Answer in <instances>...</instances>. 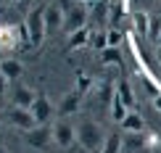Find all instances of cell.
I'll list each match as a JSON object with an SVG mask.
<instances>
[{
	"instance_id": "cell-1",
	"label": "cell",
	"mask_w": 161,
	"mask_h": 153,
	"mask_svg": "<svg viewBox=\"0 0 161 153\" xmlns=\"http://www.w3.org/2000/svg\"><path fill=\"white\" fill-rule=\"evenodd\" d=\"M77 137H79V143H82L87 150H98L100 143H103L100 127H98L95 122H82V124H79V129H77Z\"/></svg>"
},
{
	"instance_id": "cell-2",
	"label": "cell",
	"mask_w": 161,
	"mask_h": 153,
	"mask_svg": "<svg viewBox=\"0 0 161 153\" xmlns=\"http://www.w3.org/2000/svg\"><path fill=\"white\" fill-rule=\"evenodd\" d=\"M45 32H48V26H45V11H32L29 16H26V35H29V42L40 45L42 37H45Z\"/></svg>"
},
{
	"instance_id": "cell-3",
	"label": "cell",
	"mask_w": 161,
	"mask_h": 153,
	"mask_svg": "<svg viewBox=\"0 0 161 153\" xmlns=\"http://www.w3.org/2000/svg\"><path fill=\"white\" fill-rule=\"evenodd\" d=\"M5 116H8V122L13 124V127H19V129L32 132V129L37 127V119H35V114H32L29 108H19V106H13Z\"/></svg>"
},
{
	"instance_id": "cell-4",
	"label": "cell",
	"mask_w": 161,
	"mask_h": 153,
	"mask_svg": "<svg viewBox=\"0 0 161 153\" xmlns=\"http://www.w3.org/2000/svg\"><path fill=\"white\" fill-rule=\"evenodd\" d=\"M8 95H11V103L19 106V108H32V103L37 101V95L26 85H16L13 90H8Z\"/></svg>"
},
{
	"instance_id": "cell-5",
	"label": "cell",
	"mask_w": 161,
	"mask_h": 153,
	"mask_svg": "<svg viewBox=\"0 0 161 153\" xmlns=\"http://www.w3.org/2000/svg\"><path fill=\"white\" fill-rule=\"evenodd\" d=\"M53 140L61 145V148H69V145L77 140V129L71 127L69 122H58L56 127H53Z\"/></svg>"
},
{
	"instance_id": "cell-6",
	"label": "cell",
	"mask_w": 161,
	"mask_h": 153,
	"mask_svg": "<svg viewBox=\"0 0 161 153\" xmlns=\"http://www.w3.org/2000/svg\"><path fill=\"white\" fill-rule=\"evenodd\" d=\"M0 71H3V77L8 79V82H19L24 74V66L21 61H16V58H5L3 63H0Z\"/></svg>"
},
{
	"instance_id": "cell-7",
	"label": "cell",
	"mask_w": 161,
	"mask_h": 153,
	"mask_svg": "<svg viewBox=\"0 0 161 153\" xmlns=\"http://www.w3.org/2000/svg\"><path fill=\"white\" fill-rule=\"evenodd\" d=\"M64 21H66V16H64V11L58 8V5H48V8H45V26H48V32L58 29Z\"/></svg>"
},
{
	"instance_id": "cell-8",
	"label": "cell",
	"mask_w": 161,
	"mask_h": 153,
	"mask_svg": "<svg viewBox=\"0 0 161 153\" xmlns=\"http://www.w3.org/2000/svg\"><path fill=\"white\" fill-rule=\"evenodd\" d=\"M64 26H66L69 32H77V29H82V26H85V8H82V5H74V8L69 11Z\"/></svg>"
},
{
	"instance_id": "cell-9",
	"label": "cell",
	"mask_w": 161,
	"mask_h": 153,
	"mask_svg": "<svg viewBox=\"0 0 161 153\" xmlns=\"http://www.w3.org/2000/svg\"><path fill=\"white\" fill-rule=\"evenodd\" d=\"M32 114H35V119H37V124H45V122H48V119H50V103H48V98H42V95H40L37 98V101L35 103H32Z\"/></svg>"
},
{
	"instance_id": "cell-10",
	"label": "cell",
	"mask_w": 161,
	"mask_h": 153,
	"mask_svg": "<svg viewBox=\"0 0 161 153\" xmlns=\"http://www.w3.org/2000/svg\"><path fill=\"white\" fill-rule=\"evenodd\" d=\"M50 137H53V129H48V127H37V129L29 132V143L32 145H45Z\"/></svg>"
},
{
	"instance_id": "cell-11",
	"label": "cell",
	"mask_w": 161,
	"mask_h": 153,
	"mask_svg": "<svg viewBox=\"0 0 161 153\" xmlns=\"http://www.w3.org/2000/svg\"><path fill=\"white\" fill-rule=\"evenodd\" d=\"M111 108H114V111H111V119H114V122H124L127 114H130V111H127V103H124L119 95H116V101H114Z\"/></svg>"
},
{
	"instance_id": "cell-12",
	"label": "cell",
	"mask_w": 161,
	"mask_h": 153,
	"mask_svg": "<svg viewBox=\"0 0 161 153\" xmlns=\"http://www.w3.org/2000/svg\"><path fill=\"white\" fill-rule=\"evenodd\" d=\"M122 129H127V132H143V119H140L137 114H127V119L122 122Z\"/></svg>"
},
{
	"instance_id": "cell-13",
	"label": "cell",
	"mask_w": 161,
	"mask_h": 153,
	"mask_svg": "<svg viewBox=\"0 0 161 153\" xmlns=\"http://www.w3.org/2000/svg\"><path fill=\"white\" fill-rule=\"evenodd\" d=\"M119 148H122V135H119V132H111V135L106 137L103 153H119Z\"/></svg>"
},
{
	"instance_id": "cell-14",
	"label": "cell",
	"mask_w": 161,
	"mask_h": 153,
	"mask_svg": "<svg viewBox=\"0 0 161 153\" xmlns=\"http://www.w3.org/2000/svg\"><path fill=\"white\" fill-rule=\"evenodd\" d=\"M87 42V29L82 26V29H77V32H71V37H69V45L71 48H79V45H85Z\"/></svg>"
},
{
	"instance_id": "cell-15",
	"label": "cell",
	"mask_w": 161,
	"mask_h": 153,
	"mask_svg": "<svg viewBox=\"0 0 161 153\" xmlns=\"http://www.w3.org/2000/svg\"><path fill=\"white\" fill-rule=\"evenodd\" d=\"M77 103H79V95H77V92H71V95L64 101V106H61V114H66V116H69V114H74Z\"/></svg>"
},
{
	"instance_id": "cell-16",
	"label": "cell",
	"mask_w": 161,
	"mask_h": 153,
	"mask_svg": "<svg viewBox=\"0 0 161 153\" xmlns=\"http://www.w3.org/2000/svg\"><path fill=\"white\" fill-rule=\"evenodd\" d=\"M103 61H106V63H119V61H122L119 48H106V50H103Z\"/></svg>"
},
{
	"instance_id": "cell-17",
	"label": "cell",
	"mask_w": 161,
	"mask_h": 153,
	"mask_svg": "<svg viewBox=\"0 0 161 153\" xmlns=\"http://www.w3.org/2000/svg\"><path fill=\"white\" fill-rule=\"evenodd\" d=\"M122 40H124L122 32L111 26V29H108V48H119V45H122Z\"/></svg>"
},
{
	"instance_id": "cell-18",
	"label": "cell",
	"mask_w": 161,
	"mask_h": 153,
	"mask_svg": "<svg viewBox=\"0 0 161 153\" xmlns=\"http://www.w3.org/2000/svg\"><path fill=\"white\" fill-rule=\"evenodd\" d=\"M135 24H137V29L143 32V35H148V26H151V21H148V16H145V13H137V16H135Z\"/></svg>"
},
{
	"instance_id": "cell-19",
	"label": "cell",
	"mask_w": 161,
	"mask_h": 153,
	"mask_svg": "<svg viewBox=\"0 0 161 153\" xmlns=\"http://www.w3.org/2000/svg\"><path fill=\"white\" fill-rule=\"evenodd\" d=\"M116 95L122 98V101H124L127 106L132 103V92H130V85H127V82H122V85H119V92H116Z\"/></svg>"
},
{
	"instance_id": "cell-20",
	"label": "cell",
	"mask_w": 161,
	"mask_h": 153,
	"mask_svg": "<svg viewBox=\"0 0 161 153\" xmlns=\"http://www.w3.org/2000/svg\"><path fill=\"white\" fill-rule=\"evenodd\" d=\"M8 92V79L3 77V71H0V95H5Z\"/></svg>"
},
{
	"instance_id": "cell-21",
	"label": "cell",
	"mask_w": 161,
	"mask_h": 153,
	"mask_svg": "<svg viewBox=\"0 0 161 153\" xmlns=\"http://www.w3.org/2000/svg\"><path fill=\"white\" fill-rule=\"evenodd\" d=\"M153 106H156V111H161V95H156V98H153Z\"/></svg>"
},
{
	"instance_id": "cell-22",
	"label": "cell",
	"mask_w": 161,
	"mask_h": 153,
	"mask_svg": "<svg viewBox=\"0 0 161 153\" xmlns=\"http://www.w3.org/2000/svg\"><path fill=\"white\" fill-rule=\"evenodd\" d=\"M156 45H158V48H161V32H158V37H156Z\"/></svg>"
},
{
	"instance_id": "cell-23",
	"label": "cell",
	"mask_w": 161,
	"mask_h": 153,
	"mask_svg": "<svg viewBox=\"0 0 161 153\" xmlns=\"http://www.w3.org/2000/svg\"><path fill=\"white\" fill-rule=\"evenodd\" d=\"M156 58H158V63H161V48H158V50H156Z\"/></svg>"
},
{
	"instance_id": "cell-24",
	"label": "cell",
	"mask_w": 161,
	"mask_h": 153,
	"mask_svg": "<svg viewBox=\"0 0 161 153\" xmlns=\"http://www.w3.org/2000/svg\"><path fill=\"white\" fill-rule=\"evenodd\" d=\"M0 153H5V148H3V145H0Z\"/></svg>"
}]
</instances>
